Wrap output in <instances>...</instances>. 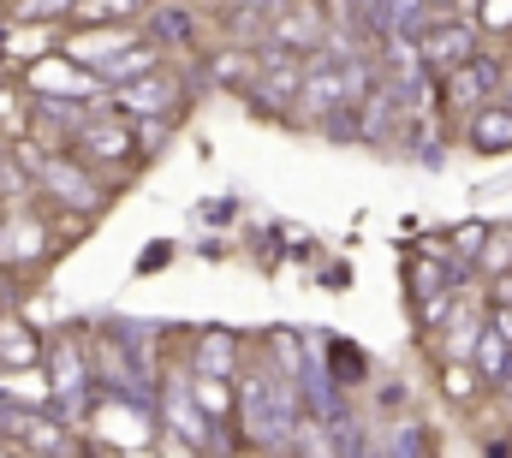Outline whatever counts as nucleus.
<instances>
[{"label": "nucleus", "instance_id": "nucleus-1", "mask_svg": "<svg viewBox=\"0 0 512 458\" xmlns=\"http://www.w3.org/2000/svg\"><path fill=\"white\" fill-rule=\"evenodd\" d=\"M42 369H48V387H54V417L78 423L84 405H90V381H96V363L84 357L78 334H54L48 351H42Z\"/></svg>", "mask_w": 512, "mask_h": 458}, {"label": "nucleus", "instance_id": "nucleus-2", "mask_svg": "<svg viewBox=\"0 0 512 458\" xmlns=\"http://www.w3.org/2000/svg\"><path fill=\"white\" fill-rule=\"evenodd\" d=\"M24 90H30V96H66V102H102V96H108L102 72H96L90 60L66 54V48H48V54L24 60Z\"/></svg>", "mask_w": 512, "mask_h": 458}, {"label": "nucleus", "instance_id": "nucleus-3", "mask_svg": "<svg viewBox=\"0 0 512 458\" xmlns=\"http://www.w3.org/2000/svg\"><path fill=\"white\" fill-rule=\"evenodd\" d=\"M155 411H143V405H131L120 387H108L102 399H96V411H90V441H102V447H155Z\"/></svg>", "mask_w": 512, "mask_h": 458}, {"label": "nucleus", "instance_id": "nucleus-4", "mask_svg": "<svg viewBox=\"0 0 512 458\" xmlns=\"http://www.w3.org/2000/svg\"><path fill=\"white\" fill-rule=\"evenodd\" d=\"M262 36H268L274 48H286V54H316V48H328L334 24H328V12H322L316 0H274Z\"/></svg>", "mask_w": 512, "mask_h": 458}, {"label": "nucleus", "instance_id": "nucleus-5", "mask_svg": "<svg viewBox=\"0 0 512 458\" xmlns=\"http://www.w3.org/2000/svg\"><path fill=\"white\" fill-rule=\"evenodd\" d=\"M36 191L42 197H54V203H66V209H78V215H90V209H102L108 197H102V185L66 155V149H48L42 155V167H36Z\"/></svg>", "mask_w": 512, "mask_h": 458}, {"label": "nucleus", "instance_id": "nucleus-6", "mask_svg": "<svg viewBox=\"0 0 512 458\" xmlns=\"http://www.w3.org/2000/svg\"><path fill=\"white\" fill-rule=\"evenodd\" d=\"M84 161H102V167H126L137 155V119L126 114H90L78 125V143H72Z\"/></svg>", "mask_w": 512, "mask_h": 458}, {"label": "nucleus", "instance_id": "nucleus-7", "mask_svg": "<svg viewBox=\"0 0 512 458\" xmlns=\"http://www.w3.org/2000/svg\"><path fill=\"white\" fill-rule=\"evenodd\" d=\"M417 48H423V60H429V72H453L459 60H471L477 54V30L465 24V18H429L423 30H417Z\"/></svg>", "mask_w": 512, "mask_h": 458}, {"label": "nucleus", "instance_id": "nucleus-8", "mask_svg": "<svg viewBox=\"0 0 512 458\" xmlns=\"http://www.w3.org/2000/svg\"><path fill=\"white\" fill-rule=\"evenodd\" d=\"M102 102H114L126 119H149V114H173V102H179V84H173V72H143V78H131V84H114Z\"/></svg>", "mask_w": 512, "mask_h": 458}, {"label": "nucleus", "instance_id": "nucleus-9", "mask_svg": "<svg viewBox=\"0 0 512 458\" xmlns=\"http://www.w3.org/2000/svg\"><path fill=\"white\" fill-rule=\"evenodd\" d=\"M495 84H501V66H495V60H483V54H471V60H459V66L447 72L441 102H447V108H459V114H471V108H483V102L495 96Z\"/></svg>", "mask_w": 512, "mask_h": 458}, {"label": "nucleus", "instance_id": "nucleus-10", "mask_svg": "<svg viewBox=\"0 0 512 458\" xmlns=\"http://www.w3.org/2000/svg\"><path fill=\"white\" fill-rule=\"evenodd\" d=\"M155 417H161V423H167L179 441H191V453H197V447L209 441V429H215V423L197 411V399H191V387H185V381H167V393H161Z\"/></svg>", "mask_w": 512, "mask_h": 458}, {"label": "nucleus", "instance_id": "nucleus-11", "mask_svg": "<svg viewBox=\"0 0 512 458\" xmlns=\"http://www.w3.org/2000/svg\"><path fill=\"white\" fill-rule=\"evenodd\" d=\"M185 387H191L197 411H203L215 429L239 417V375H203V369H191V375H185Z\"/></svg>", "mask_w": 512, "mask_h": 458}, {"label": "nucleus", "instance_id": "nucleus-12", "mask_svg": "<svg viewBox=\"0 0 512 458\" xmlns=\"http://www.w3.org/2000/svg\"><path fill=\"white\" fill-rule=\"evenodd\" d=\"M42 334H36V322H24L18 310H6L0 316V369H30V363H42Z\"/></svg>", "mask_w": 512, "mask_h": 458}, {"label": "nucleus", "instance_id": "nucleus-13", "mask_svg": "<svg viewBox=\"0 0 512 458\" xmlns=\"http://www.w3.org/2000/svg\"><path fill=\"white\" fill-rule=\"evenodd\" d=\"M155 66H161V42H155V36H137L120 54H108L96 72H102V84L114 90V84H131V78H143V72H155Z\"/></svg>", "mask_w": 512, "mask_h": 458}, {"label": "nucleus", "instance_id": "nucleus-14", "mask_svg": "<svg viewBox=\"0 0 512 458\" xmlns=\"http://www.w3.org/2000/svg\"><path fill=\"white\" fill-rule=\"evenodd\" d=\"M36 256H48V227H42V221H30V215H6V232H0V262H6V268H24V262H36Z\"/></svg>", "mask_w": 512, "mask_h": 458}, {"label": "nucleus", "instance_id": "nucleus-15", "mask_svg": "<svg viewBox=\"0 0 512 458\" xmlns=\"http://www.w3.org/2000/svg\"><path fill=\"white\" fill-rule=\"evenodd\" d=\"M465 143H471L477 155H507V149H512V108H495V102L471 108V125H465Z\"/></svg>", "mask_w": 512, "mask_h": 458}, {"label": "nucleus", "instance_id": "nucleus-16", "mask_svg": "<svg viewBox=\"0 0 512 458\" xmlns=\"http://www.w3.org/2000/svg\"><path fill=\"white\" fill-rule=\"evenodd\" d=\"M191 369H203V375H239V334L233 328H203L197 351H191Z\"/></svg>", "mask_w": 512, "mask_h": 458}, {"label": "nucleus", "instance_id": "nucleus-17", "mask_svg": "<svg viewBox=\"0 0 512 458\" xmlns=\"http://www.w3.org/2000/svg\"><path fill=\"white\" fill-rule=\"evenodd\" d=\"M126 42H137V30L131 24H96V30H84V36H66L60 48L66 54H78V60H90V66H102L108 54H120Z\"/></svg>", "mask_w": 512, "mask_h": 458}, {"label": "nucleus", "instance_id": "nucleus-18", "mask_svg": "<svg viewBox=\"0 0 512 458\" xmlns=\"http://www.w3.org/2000/svg\"><path fill=\"white\" fill-rule=\"evenodd\" d=\"M471 357H477V375L483 381H512V340L501 328H483L477 345H471Z\"/></svg>", "mask_w": 512, "mask_h": 458}, {"label": "nucleus", "instance_id": "nucleus-19", "mask_svg": "<svg viewBox=\"0 0 512 458\" xmlns=\"http://www.w3.org/2000/svg\"><path fill=\"white\" fill-rule=\"evenodd\" d=\"M30 114H36V96L24 84H0V137H24L30 131Z\"/></svg>", "mask_w": 512, "mask_h": 458}, {"label": "nucleus", "instance_id": "nucleus-20", "mask_svg": "<svg viewBox=\"0 0 512 458\" xmlns=\"http://www.w3.org/2000/svg\"><path fill=\"white\" fill-rule=\"evenodd\" d=\"M137 12H149V0H78L72 6V18L84 24H131Z\"/></svg>", "mask_w": 512, "mask_h": 458}, {"label": "nucleus", "instance_id": "nucleus-21", "mask_svg": "<svg viewBox=\"0 0 512 458\" xmlns=\"http://www.w3.org/2000/svg\"><path fill=\"white\" fill-rule=\"evenodd\" d=\"M78 0H6V18L12 24H54V18H72Z\"/></svg>", "mask_w": 512, "mask_h": 458}, {"label": "nucleus", "instance_id": "nucleus-22", "mask_svg": "<svg viewBox=\"0 0 512 458\" xmlns=\"http://www.w3.org/2000/svg\"><path fill=\"white\" fill-rule=\"evenodd\" d=\"M477 262H483V274H507V268H512V232L507 227L489 232V238H483V250H477Z\"/></svg>", "mask_w": 512, "mask_h": 458}, {"label": "nucleus", "instance_id": "nucleus-23", "mask_svg": "<svg viewBox=\"0 0 512 458\" xmlns=\"http://www.w3.org/2000/svg\"><path fill=\"white\" fill-rule=\"evenodd\" d=\"M477 381H483V375H471L465 363H447V369H441V387H447L453 399H471V393H477Z\"/></svg>", "mask_w": 512, "mask_h": 458}, {"label": "nucleus", "instance_id": "nucleus-24", "mask_svg": "<svg viewBox=\"0 0 512 458\" xmlns=\"http://www.w3.org/2000/svg\"><path fill=\"white\" fill-rule=\"evenodd\" d=\"M477 24L483 30H512V0H477Z\"/></svg>", "mask_w": 512, "mask_h": 458}, {"label": "nucleus", "instance_id": "nucleus-25", "mask_svg": "<svg viewBox=\"0 0 512 458\" xmlns=\"http://www.w3.org/2000/svg\"><path fill=\"white\" fill-rule=\"evenodd\" d=\"M483 238H489V232H483L477 221H471V227H459V238H453V244H459L465 256H477V250H483Z\"/></svg>", "mask_w": 512, "mask_h": 458}, {"label": "nucleus", "instance_id": "nucleus-26", "mask_svg": "<svg viewBox=\"0 0 512 458\" xmlns=\"http://www.w3.org/2000/svg\"><path fill=\"white\" fill-rule=\"evenodd\" d=\"M12 310V280H0V316Z\"/></svg>", "mask_w": 512, "mask_h": 458}, {"label": "nucleus", "instance_id": "nucleus-27", "mask_svg": "<svg viewBox=\"0 0 512 458\" xmlns=\"http://www.w3.org/2000/svg\"><path fill=\"white\" fill-rule=\"evenodd\" d=\"M495 328H501V334L512 340V310H501V316H495Z\"/></svg>", "mask_w": 512, "mask_h": 458}, {"label": "nucleus", "instance_id": "nucleus-28", "mask_svg": "<svg viewBox=\"0 0 512 458\" xmlns=\"http://www.w3.org/2000/svg\"><path fill=\"white\" fill-rule=\"evenodd\" d=\"M352 6H364V12H382V0H352ZM382 30V24H376Z\"/></svg>", "mask_w": 512, "mask_h": 458}, {"label": "nucleus", "instance_id": "nucleus-29", "mask_svg": "<svg viewBox=\"0 0 512 458\" xmlns=\"http://www.w3.org/2000/svg\"><path fill=\"white\" fill-rule=\"evenodd\" d=\"M0 232H6V209H0Z\"/></svg>", "mask_w": 512, "mask_h": 458}, {"label": "nucleus", "instance_id": "nucleus-30", "mask_svg": "<svg viewBox=\"0 0 512 458\" xmlns=\"http://www.w3.org/2000/svg\"><path fill=\"white\" fill-rule=\"evenodd\" d=\"M0 280H6V262H0Z\"/></svg>", "mask_w": 512, "mask_h": 458}]
</instances>
